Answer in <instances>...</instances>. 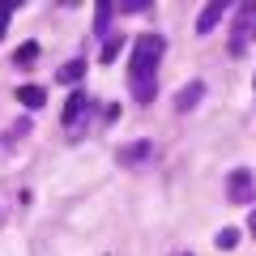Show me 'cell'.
I'll return each instance as SVG.
<instances>
[{"instance_id":"6da1fadb","label":"cell","mask_w":256,"mask_h":256,"mask_svg":"<svg viewBox=\"0 0 256 256\" xmlns=\"http://www.w3.org/2000/svg\"><path fill=\"white\" fill-rule=\"evenodd\" d=\"M166 56V38L162 34H141L132 43V64H128V82H132V98L137 102H154L158 94V64Z\"/></svg>"},{"instance_id":"7a4b0ae2","label":"cell","mask_w":256,"mask_h":256,"mask_svg":"<svg viewBox=\"0 0 256 256\" xmlns=\"http://www.w3.org/2000/svg\"><path fill=\"white\" fill-rule=\"evenodd\" d=\"M252 196H256V180H252V171H248V166L230 171V175H226V201H230V205H248Z\"/></svg>"},{"instance_id":"3957f363","label":"cell","mask_w":256,"mask_h":256,"mask_svg":"<svg viewBox=\"0 0 256 256\" xmlns=\"http://www.w3.org/2000/svg\"><path fill=\"white\" fill-rule=\"evenodd\" d=\"M86 116H90V94L73 90V94H68V102H64V128H73V137H82Z\"/></svg>"},{"instance_id":"277c9868","label":"cell","mask_w":256,"mask_h":256,"mask_svg":"<svg viewBox=\"0 0 256 256\" xmlns=\"http://www.w3.org/2000/svg\"><path fill=\"white\" fill-rule=\"evenodd\" d=\"M150 154H154V141L141 137V141H128L116 158H120V162H128V166H137V162H150Z\"/></svg>"},{"instance_id":"5b68a950","label":"cell","mask_w":256,"mask_h":256,"mask_svg":"<svg viewBox=\"0 0 256 256\" xmlns=\"http://www.w3.org/2000/svg\"><path fill=\"white\" fill-rule=\"evenodd\" d=\"M201 98H205V82H188L180 94H175V111H192V107H201Z\"/></svg>"},{"instance_id":"8992f818","label":"cell","mask_w":256,"mask_h":256,"mask_svg":"<svg viewBox=\"0 0 256 256\" xmlns=\"http://www.w3.org/2000/svg\"><path fill=\"white\" fill-rule=\"evenodd\" d=\"M38 56H43V47H38L34 38H30V43H22V47H13V56H9V60L18 64V68H34V64H38Z\"/></svg>"},{"instance_id":"52a82bcc","label":"cell","mask_w":256,"mask_h":256,"mask_svg":"<svg viewBox=\"0 0 256 256\" xmlns=\"http://www.w3.org/2000/svg\"><path fill=\"white\" fill-rule=\"evenodd\" d=\"M222 13H226V4H205L201 18H196V34H214V26L222 22Z\"/></svg>"},{"instance_id":"ba28073f","label":"cell","mask_w":256,"mask_h":256,"mask_svg":"<svg viewBox=\"0 0 256 256\" xmlns=\"http://www.w3.org/2000/svg\"><path fill=\"white\" fill-rule=\"evenodd\" d=\"M82 77H86V60H82V56L56 68V82H60V86H73V82H82Z\"/></svg>"},{"instance_id":"9c48e42d","label":"cell","mask_w":256,"mask_h":256,"mask_svg":"<svg viewBox=\"0 0 256 256\" xmlns=\"http://www.w3.org/2000/svg\"><path fill=\"white\" fill-rule=\"evenodd\" d=\"M18 102L26 111H38V107H47V94H43V86H22L18 90Z\"/></svg>"},{"instance_id":"30bf717a","label":"cell","mask_w":256,"mask_h":256,"mask_svg":"<svg viewBox=\"0 0 256 256\" xmlns=\"http://www.w3.org/2000/svg\"><path fill=\"white\" fill-rule=\"evenodd\" d=\"M111 18H116V4H98V9H94V30H98L102 38H111Z\"/></svg>"},{"instance_id":"8fae6325","label":"cell","mask_w":256,"mask_h":256,"mask_svg":"<svg viewBox=\"0 0 256 256\" xmlns=\"http://www.w3.org/2000/svg\"><path fill=\"white\" fill-rule=\"evenodd\" d=\"M30 137V120H13V132L4 137V150H13V146H22V141Z\"/></svg>"},{"instance_id":"7c38bea8","label":"cell","mask_w":256,"mask_h":256,"mask_svg":"<svg viewBox=\"0 0 256 256\" xmlns=\"http://www.w3.org/2000/svg\"><path fill=\"white\" fill-rule=\"evenodd\" d=\"M120 52H124V38H120V34H111V38H102V60H107V64L116 60Z\"/></svg>"},{"instance_id":"4fadbf2b","label":"cell","mask_w":256,"mask_h":256,"mask_svg":"<svg viewBox=\"0 0 256 256\" xmlns=\"http://www.w3.org/2000/svg\"><path fill=\"white\" fill-rule=\"evenodd\" d=\"M235 244H239V226H222L218 230V248H222V252H230Z\"/></svg>"},{"instance_id":"5bb4252c","label":"cell","mask_w":256,"mask_h":256,"mask_svg":"<svg viewBox=\"0 0 256 256\" xmlns=\"http://www.w3.org/2000/svg\"><path fill=\"white\" fill-rule=\"evenodd\" d=\"M18 9V4H0V38H4V30H9V13Z\"/></svg>"},{"instance_id":"9a60e30c","label":"cell","mask_w":256,"mask_h":256,"mask_svg":"<svg viewBox=\"0 0 256 256\" xmlns=\"http://www.w3.org/2000/svg\"><path fill=\"white\" fill-rule=\"evenodd\" d=\"M248 230H252V239H256V210L248 214Z\"/></svg>"},{"instance_id":"2e32d148","label":"cell","mask_w":256,"mask_h":256,"mask_svg":"<svg viewBox=\"0 0 256 256\" xmlns=\"http://www.w3.org/2000/svg\"><path fill=\"white\" fill-rule=\"evenodd\" d=\"M252 34H256V18H252Z\"/></svg>"},{"instance_id":"e0dca14e","label":"cell","mask_w":256,"mask_h":256,"mask_svg":"<svg viewBox=\"0 0 256 256\" xmlns=\"http://www.w3.org/2000/svg\"><path fill=\"white\" fill-rule=\"evenodd\" d=\"M184 256H188V252H184Z\"/></svg>"}]
</instances>
